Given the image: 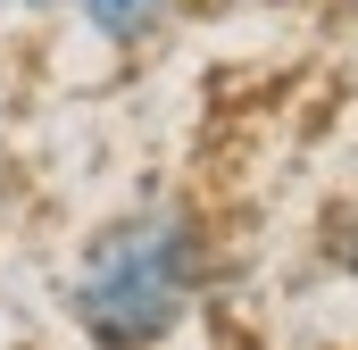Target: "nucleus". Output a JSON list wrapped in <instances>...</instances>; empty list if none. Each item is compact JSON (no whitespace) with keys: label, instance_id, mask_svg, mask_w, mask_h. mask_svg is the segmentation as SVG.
Returning <instances> with one entry per match:
<instances>
[{"label":"nucleus","instance_id":"1","mask_svg":"<svg viewBox=\"0 0 358 350\" xmlns=\"http://www.w3.org/2000/svg\"><path fill=\"white\" fill-rule=\"evenodd\" d=\"M208 292V225L183 200H142L92 225L67 267V317L84 350H159Z\"/></svg>","mask_w":358,"mask_h":350},{"label":"nucleus","instance_id":"2","mask_svg":"<svg viewBox=\"0 0 358 350\" xmlns=\"http://www.w3.org/2000/svg\"><path fill=\"white\" fill-rule=\"evenodd\" d=\"M67 8H76V25H84L100 50H150L183 17V0H67Z\"/></svg>","mask_w":358,"mask_h":350},{"label":"nucleus","instance_id":"3","mask_svg":"<svg viewBox=\"0 0 358 350\" xmlns=\"http://www.w3.org/2000/svg\"><path fill=\"white\" fill-rule=\"evenodd\" d=\"M8 8H25V17H42V8H67V0H8Z\"/></svg>","mask_w":358,"mask_h":350}]
</instances>
